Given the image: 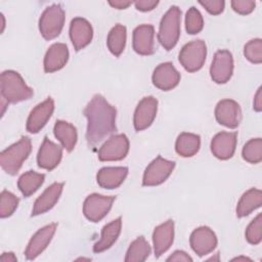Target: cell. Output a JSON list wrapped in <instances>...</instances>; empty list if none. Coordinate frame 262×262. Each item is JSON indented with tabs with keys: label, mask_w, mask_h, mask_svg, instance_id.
<instances>
[{
	"label": "cell",
	"mask_w": 262,
	"mask_h": 262,
	"mask_svg": "<svg viewBox=\"0 0 262 262\" xmlns=\"http://www.w3.org/2000/svg\"><path fill=\"white\" fill-rule=\"evenodd\" d=\"M0 260L1 262H14V261H17V258L14 256L12 252H9V253H3L1 255Z\"/></svg>",
	"instance_id": "43"
},
{
	"label": "cell",
	"mask_w": 262,
	"mask_h": 262,
	"mask_svg": "<svg viewBox=\"0 0 262 262\" xmlns=\"http://www.w3.org/2000/svg\"><path fill=\"white\" fill-rule=\"evenodd\" d=\"M167 261H176V262H179V261L188 262L189 261V262H191L192 258L188 254H186L184 251L177 250L167 258Z\"/></svg>",
	"instance_id": "40"
},
{
	"label": "cell",
	"mask_w": 262,
	"mask_h": 262,
	"mask_svg": "<svg viewBox=\"0 0 262 262\" xmlns=\"http://www.w3.org/2000/svg\"><path fill=\"white\" fill-rule=\"evenodd\" d=\"M150 246L143 236H138L134 239L126 253V262H142L147 259L150 254Z\"/></svg>",
	"instance_id": "31"
},
{
	"label": "cell",
	"mask_w": 262,
	"mask_h": 262,
	"mask_svg": "<svg viewBox=\"0 0 262 262\" xmlns=\"http://www.w3.org/2000/svg\"><path fill=\"white\" fill-rule=\"evenodd\" d=\"M174 241V222L169 219L158 225L152 232V244L155 256L159 258L172 246Z\"/></svg>",
	"instance_id": "21"
},
{
	"label": "cell",
	"mask_w": 262,
	"mask_h": 262,
	"mask_svg": "<svg viewBox=\"0 0 262 262\" xmlns=\"http://www.w3.org/2000/svg\"><path fill=\"white\" fill-rule=\"evenodd\" d=\"M158 111V100L154 96H145L143 97L139 103L137 104L134 117H133V125L136 131H142L148 128L156 116Z\"/></svg>",
	"instance_id": "11"
},
{
	"label": "cell",
	"mask_w": 262,
	"mask_h": 262,
	"mask_svg": "<svg viewBox=\"0 0 262 262\" xmlns=\"http://www.w3.org/2000/svg\"><path fill=\"white\" fill-rule=\"evenodd\" d=\"M84 115L87 119L86 139L89 145H96L117 130V111L100 94H95L91 98L84 110Z\"/></svg>",
	"instance_id": "1"
},
{
	"label": "cell",
	"mask_w": 262,
	"mask_h": 262,
	"mask_svg": "<svg viewBox=\"0 0 262 262\" xmlns=\"http://www.w3.org/2000/svg\"><path fill=\"white\" fill-rule=\"evenodd\" d=\"M233 73V57L228 50H218L210 67V76L217 84L229 81Z\"/></svg>",
	"instance_id": "10"
},
{
	"label": "cell",
	"mask_w": 262,
	"mask_h": 262,
	"mask_svg": "<svg viewBox=\"0 0 262 262\" xmlns=\"http://www.w3.org/2000/svg\"><path fill=\"white\" fill-rule=\"evenodd\" d=\"M155 29L151 25H140L133 31L132 45L136 53L151 55L155 52Z\"/></svg>",
	"instance_id": "18"
},
{
	"label": "cell",
	"mask_w": 262,
	"mask_h": 262,
	"mask_svg": "<svg viewBox=\"0 0 262 262\" xmlns=\"http://www.w3.org/2000/svg\"><path fill=\"white\" fill-rule=\"evenodd\" d=\"M54 111V101L51 97H48L41 103L37 104L30 113L27 120V131L36 134L46 125Z\"/></svg>",
	"instance_id": "14"
},
{
	"label": "cell",
	"mask_w": 262,
	"mask_h": 262,
	"mask_svg": "<svg viewBox=\"0 0 262 262\" xmlns=\"http://www.w3.org/2000/svg\"><path fill=\"white\" fill-rule=\"evenodd\" d=\"M1 96L7 103H17L30 99L34 91L29 87L21 76L12 70L2 72L0 77Z\"/></svg>",
	"instance_id": "2"
},
{
	"label": "cell",
	"mask_w": 262,
	"mask_h": 262,
	"mask_svg": "<svg viewBox=\"0 0 262 262\" xmlns=\"http://www.w3.org/2000/svg\"><path fill=\"white\" fill-rule=\"evenodd\" d=\"M199 3L210 13V14H220L224 10L225 2L223 0H205L199 1Z\"/></svg>",
	"instance_id": "38"
},
{
	"label": "cell",
	"mask_w": 262,
	"mask_h": 262,
	"mask_svg": "<svg viewBox=\"0 0 262 262\" xmlns=\"http://www.w3.org/2000/svg\"><path fill=\"white\" fill-rule=\"evenodd\" d=\"M207 56V46L203 40H193L186 43L179 52V62L185 71L194 73L201 70Z\"/></svg>",
	"instance_id": "6"
},
{
	"label": "cell",
	"mask_w": 262,
	"mask_h": 262,
	"mask_svg": "<svg viewBox=\"0 0 262 262\" xmlns=\"http://www.w3.org/2000/svg\"><path fill=\"white\" fill-rule=\"evenodd\" d=\"M135 7L137 10L139 11H150L154 8H156V6L159 4V1H155V0H138L134 2Z\"/></svg>",
	"instance_id": "39"
},
{
	"label": "cell",
	"mask_w": 262,
	"mask_h": 262,
	"mask_svg": "<svg viewBox=\"0 0 262 262\" xmlns=\"http://www.w3.org/2000/svg\"><path fill=\"white\" fill-rule=\"evenodd\" d=\"M93 30L90 23L83 17H75L70 25V39L76 51L85 48L92 40Z\"/></svg>",
	"instance_id": "17"
},
{
	"label": "cell",
	"mask_w": 262,
	"mask_h": 262,
	"mask_svg": "<svg viewBox=\"0 0 262 262\" xmlns=\"http://www.w3.org/2000/svg\"><path fill=\"white\" fill-rule=\"evenodd\" d=\"M242 156L250 164H258L262 161V139L252 138L243 147Z\"/></svg>",
	"instance_id": "32"
},
{
	"label": "cell",
	"mask_w": 262,
	"mask_h": 262,
	"mask_svg": "<svg viewBox=\"0 0 262 262\" xmlns=\"http://www.w3.org/2000/svg\"><path fill=\"white\" fill-rule=\"evenodd\" d=\"M32 150L31 139L23 136L17 142L11 144L0 154V165L9 175H15L28 159Z\"/></svg>",
	"instance_id": "3"
},
{
	"label": "cell",
	"mask_w": 262,
	"mask_h": 262,
	"mask_svg": "<svg viewBox=\"0 0 262 262\" xmlns=\"http://www.w3.org/2000/svg\"><path fill=\"white\" fill-rule=\"evenodd\" d=\"M189 244L192 251L202 257L213 252L217 246V237L210 227L200 226L191 232Z\"/></svg>",
	"instance_id": "12"
},
{
	"label": "cell",
	"mask_w": 262,
	"mask_h": 262,
	"mask_svg": "<svg viewBox=\"0 0 262 262\" xmlns=\"http://www.w3.org/2000/svg\"><path fill=\"white\" fill-rule=\"evenodd\" d=\"M201 146V137L193 133L183 132L179 134L175 142L176 152L183 158L194 156Z\"/></svg>",
	"instance_id": "28"
},
{
	"label": "cell",
	"mask_w": 262,
	"mask_h": 262,
	"mask_svg": "<svg viewBox=\"0 0 262 262\" xmlns=\"http://www.w3.org/2000/svg\"><path fill=\"white\" fill-rule=\"evenodd\" d=\"M246 239L252 245H258L262 241V214L259 213L246 229Z\"/></svg>",
	"instance_id": "36"
},
{
	"label": "cell",
	"mask_w": 262,
	"mask_h": 262,
	"mask_svg": "<svg viewBox=\"0 0 262 262\" xmlns=\"http://www.w3.org/2000/svg\"><path fill=\"white\" fill-rule=\"evenodd\" d=\"M126 39H127L126 27L121 24H117L115 27L112 28V30L107 35L106 44H107L108 50L115 56H120L125 49Z\"/></svg>",
	"instance_id": "30"
},
{
	"label": "cell",
	"mask_w": 262,
	"mask_h": 262,
	"mask_svg": "<svg viewBox=\"0 0 262 262\" xmlns=\"http://www.w3.org/2000/svg\"><path fill=\"white\" fill-rule=\"evenodd\" d=\"M116 196L98 193L89 194L83 204L84 216L91 222H98L110 212Z\"/></svg>",
	"instance_id": "8"
},
{
	"label": "cell",
	"mask_w": 262,
	"mask_h": 262,
	"mask_svg": "<svg viewBox=\"0 0 262 262\" xmlns=\"http://www.w3.org/2000/svg\"><path fill=\"white\" fill-rule=\"evenodd\" d=\"M181 10L178 6H171L163 15L158 33V40L166 50L175 47L180 36Z\"/></svg>",
	"instance_id": "4"
},
{
	"label": "cell",
	"mask_w": 262,
	"mask_h": 262,
	"mask_svg": "<svg viewBox=\"0 0 262 262\" xmlns=\"http://www.w3.org/2000/svg\"><path fill=\"white\" fill-rule=\"evenodd\" d=\"M215 118L220 125L234 129L242 121L241 106L232 99H222L215 107Z\"/></svg>",
	"instance_id": "13"
},
{
	"label": "cell",
	"mask_w": 262,
	"mask_h": 262,
	"mask_svg": "<svg viewBox=\"0 0 262 262\" xmlns=\"http://www.w3.org/2000/svg\"><path fill=\"white\" fill-rule=\"evenodd\" d=\"M239 260H249V261H251V259H249L247 257H237V258L232 259V261H239Z\"/></svg>",
	"instance_id": "44"
},
{
	"label": "cell",
	"mask_w": 262,
	"mask_h": 262,
	"mask_svg": "<svg viewBox=\"0 0 262 262\" xmlns=\"http://www.w3.org/2000/svg\"><path fill=\"white\" fill-rule=\"evenodd\" d=\"M245 57L252 63L262 62V40L260 38L250 40L244 47Z\"/></svg>",
	"instance_id": "35"
},
{
	"label": "cell",
	"mask_w": 262,
	"mask_h": 262,
	"mask_svg": "<svg viewBox=\"0 0 262 262\" xmlns=\"http://www.w3.org/2000/svg\"><path fill=\"white\" fill-rule=\"evenodd\" d=\"M174 168L175 162L158 156L146 167L143 173L142 184L144 186H156L162 184L171 175Z\"/></svg>",
	"instance_id": "7"
},
{
	"label": "cell",
	"mask_w": 262,
	"mask_h": 262,
	"mask_svg": "<svg viewBox=\"0 0 262 262\" xmlns=\"http://www.w3.org/2000/svg\"><path fill=\"white\" fill-rule=\"evenodd\" d=\"M204 28V19L201 12L191 6L185 15V30L189 35L200 33Z\"/></svg>",
	"instance_id": "34"
},
{
	"label": "cell",
	"mask_w": 262,
	"mask_h": 262,
	"mask_svg": "<svg viewBox=\"0 0 262 262\" xmlns=\"http://www.w3.org/2000/svg\"><path fill=\"white\" fill-rule=\"evenodd\" d=\"M122 227V218L118 217L117 219L105 224L101 229V235L98 242L93 246L94 253H101L110 249L118 239L121 233Z\"/></svg>",
	"instance_id": "25"
},
{
	"label": "cell",
	"mask_w": 262,
	"mask_h": 262,
	"mask_svg": "<svg viewBox=\"0 0 262 262\" xmlns=\"http://www.w3.org/2000/svg\"><path fill=\"white\" fill-rule=\"evenodd\" d=\"M151 80L157 88L163 91H169L175 88L180 82V74L172 62L167 61L160 63L155 69Z\"/></svg>",
	"instance_id": "16"
},
{
	"label": "cell",
	"mask_w": 262,
	"mask_h": 262,
	"mask_svg": "<svg viewBox=\"0 0 262 262\" xmlns=\"http://www.w3.org/2000/svg\"><path fill=\"white\" fill-rule=\"evenodd\" d=\"M19 199L12 192L4 189L0 194V217L6 218L11 216L16 210Z\"/></svg>",
	"instance_id": "33"
},
{
	"label": "cell",
	"mask_w": 262,
	"mask_h": 262,
	"mask_svg": "<svg viewBox=\"0 0 262 262\" xmlns=\"http://www.w3.org/2000/svg\"><path fill=\"white\" fill-rule=\"evenodd\" d=\"M44 180V174L30 170L19 176L17 180V187L24 196L29 198L39 189V187L43 184Z\"/></svg>",
	"instance_id": "29"
},
{
	"label": "cell",
	"mask_w": 262,
	"mask_h": 262,
	"mask_svg": "<svg viewBox=\"0 0 262 262\" xmlns=\"http://www.w3.org/2000/svg\"><path fill=\"white\" fill-rule=\"evenodd\" d=\"M262 204V191L257 188H250L239 199L236 206V216L242 218L250 215L260 208Z\"/></svg>",
	"instance_id": "27"
},
{
	"label": "cell",
	"mask_w": 262,
	"mask_h": 262,
	"mask_svg": "<svg viewBox=\"0 0 262 262\" xmlns=\"http://www.w3.org/2000/svg\"><path fill=\"white\" fill-rule=\"evenodd\" d=\"M1 18H2V32H3V29H4V16H3V14H1Z\"/></svg>",
	"instance_id": "45"
},
{
	"label": "cell",
	"mask_w": 262,
	"mask_h": 262,
	"mask_svg": "<svg viewBox=\"0 0 262 262\" xmlns=\"http://www.w3.org/2000/svg\"><path fill=\"white\" fill-rule=\"evenodd\" d=\"M69 60V49L63 43L52 44L44 56L45 73H53L62 69Z\"/></svg>",
	"instance_id": "23"
},
{
	"label": "cell",
	"mask_w": 262,
	"mask_h": 262,
	"mask_svg": "<svg viewBox=\"0 0 262 262\" xmlns=\"http://www.w3.org/2000/svg\"><path fill=\"white\" fill-rule=\"evenodd\" d=\"M127 174V167H104L97 172L96 181L102 188L114 189L124 182Z\"/></svg>",
	"instance_id": "24"
},
{
	"label": "cell",
	"mask_w": 262,
	"mask_h": 262,
	"mask_svg": "<svg viewBox=\"0 0 262 262\" xmlns=\"http://www.w3.org/2000/svg\"><path fill=\"white\" fill-rule=\"evenodd\" d=\"M61 158L62 148L45 136L37 155L38 166L42 169L51 171L58 166Z\"/></svg>",
	"instance_id": "19"
},
{
	"label": "cell",
	"mask_w": 262,
	"mask_h": 262,
	"mask_svg": "<svg viewBox=\"0 0 262 262\" xmlns=\"http://www.w3.org/2000/svg\"><path fill=\"white\" fill-rule=\"evenodd\" d=\"M253 108L256 112H261L262 111V87H259L255 97H254V102H253Z\"/></svg>",
	"instance_id": "41"
},
{
	"label": "cell",
	"mask_w": 262,
	"mask_h": 262,
	"mask_svg": "<svg viewBox=\"0 0 262 262\" xmlns=\"http://www.w3.org/2000/svg\"><path fill=\"white\" fill-rule=\"evenodd\" d=\"M62 182H54L51 185H49L35 201L32 210V216L44 214L50 209H52L59 200L60 194L62 192Z\"/></svg>",
	"instance_id": "22"
},
{
	"label": "cell",
	"mask_w": 262,
	"mask_h": 262,
	"mask_svg": "<svg viewBox=\"0 0 262 262\" xmlns=\"http://www.w3.org/2000/svg\"><path fill=\"white\" fill-rule=\"evenodd\" d=\"M56 226V223L45 225L32 236L25 251V255L28 260L36 259L47 248L55 233Z\"/></svg>",
	"instance_id": "15"
},
{
	"label": "cell",
	"mask_w": 262,
	"mask_h": 262,
	"mask_svg": "<svg viewBox=\"0 0 262 262\" xmlns=\"http://www.w3.org/2000/svg\"><path fill=\"white\" fill-rule=\"evenodd\" d=\"M129 151V139L125 134L112 135L99 148L98 159L101 162L123 160Z\"/></svg>",
	"instance_id": "9"
},
{
	"label": "cell",
	"mask_w": 262,
	"mask_h": 262,
	"mask_svg": "<svg viewBox=\"0 0 262 262\" xmlns=\"http://www.w3.org/2000/svg\"><path fill=\"white\" fill-rule=\"evenodd\" d=\"M235 132H219L211 141V151L219 160L230 159L235 151L236 146Z\"/></svg>",
	"instance_id": "20"
},
{
	"label": "cell",
	"mask_w": 262,
	"mask_h": 262,
	"mask_svg": "<svg viewBox=\"0 0 262 262\" xmlns=\"http://www.w3.org/2000/svg\"><path fill=\"white\" fill-rule=\"evenodd\" d=\"M53 133L66 150L72 151L75 148L78 134L74 125L69 122L58 120L54 125Z\"/></svg>",
	"instance_id": "26"
},
{
	"label": "cell",
	"mask_w": 262,
	"mask_h": 262,
	"mask_svg": "<svg viewBox=\"0 0 262 262\" xmlns=\"http://www.w3.org/2000/svg\"><path fill=\"white\" fill-rule=\"evenodd\" d=\"M231 7L232 9L243 15L251 13L256 6L255 1L252 0H233L231 1Z\"/></svg>",
	"instance_id": "37"
},
{
	"label": "cell",
	"mask_w": 262,
	"mask_h": 262,
	"mask_svg": "<svg viewBox=\"0 0 262 262\" xmlns=\"http://www.w3.org/2000/svg\"><path fill=\"white\" fill-rule=\"evenodd\" d=\"M64 25V10L59 4L48 6L41 14L39 19V31L46 40L56 38Z\"/></svg>",
	"instance_id": "5"
},
{
	"label": "cell",
	"mask_w": 262,
	"mask_h": 262,
	"mask_svg": "<svg viewBox=\"0 0 262 262\" xmlns=\"http://www.w3.org/2000/svg\"><path fill=\"white\" fill-rule=\"evenodd\" d=\"M108 4L117 9H125L129 5L132 4V1H125V0H115V1H108Z\"/></svg>",
	"instance_id": "42"
}]
</instances>
